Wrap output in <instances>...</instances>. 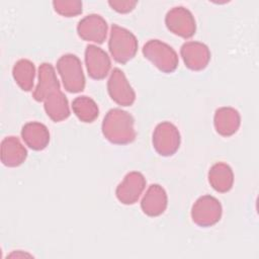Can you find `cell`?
I'll return each instance as SVG.
<instances>
[{
  "instance_id": "cell-1",
  "label": "cell",
  "mask_w": 259,
  "mask_h": 259,
  "mask_svg": "<svg viewBox=\"0 0 259 259\" xmlns=\"http://www.w3.org/2000/svg\"><path fill=\"white\" fill-rule=\"evenodd\" d=\"M32 96L36 101L44 102L47 114L55 122L69 117L70 109L68 100L60 89L59 80L51 64L44 63L39 66L38 83Z\"/></svg>"
},
{
  "instance_id": "cell-2",
  "label": "cell",
  "mask_w": 259,
  "mask_h": 259,
  "mask_svg": "<svg viewBox=\"0 0 259 259\" xmlns=\"http://www.w3.org/2000/svg\"><path fill=\"white\" fill-rule=\"evenodd\" d=\"M104 137L116 145H126L136 139L133 116L119 108L110 109L102 122Z\"/></svg>"
},
{
  "instance_id": "cell-3",
  "label": "cell",
  "mask_w": 259,
  "mask_h": 259,
  "mask_svg": "<svg viewBox=\"0 0 259 259\" xmlns=\"http://www.w3.org/2000/svg\"><path fill=\"white\" fill-rule=\"evenodd\" d=\"M108 48L116 62L125 64L135 57L138 50V40L127 29L117 24H112Z\"/></svg>"
},
{
  "instance_id": "cell-4",
  "label": "cell",
  "mask_w": 259,
  "mask_h": 259,
  "mask_svg": "<svg viewBox=\"0 0 259 259\" xmlns=\"http://www.w3.org/2000/svg\"><path fill=\"white\" fill-rule=\"evenodd\" d=\"M57 69L67 91L77 93L84 89L85 77L78 57L72 54L62 56L58 60Z\"/></svg>"
},
{
  "instance_id": "cell-5",
  "label": "cell",
  "mask_w": 259,
  "mask_h": 259,
  "mask_svg": "<svg viewBox=\"0 0 259 259\" xmlns=\"http://www.w3.org/2000/svg\"><path fill=\"white\" fill-rule=\"evenodd\" d=\"M145 58L150 60L160 71L172 73L178 66L176 52L159 39H151L143 48Z\"/></svg>"
},
{
  "instance_id": "cell-6",
  "label": "cell",
  "mask_w": 259,
  "mask_h": 259,
  "mask_svg": "<svg viewBox=\"0 0 259 259\" xmlns=\"http://www.w3.org/2000/svg\"><path fill=\"white\" fill-rule=\"evenodd\" d=\"M192 221L199 227L207 228L217 224L222 217V205L211 195L199 197L191 209Z\"/></svg>"
},
{
  "instance_id": "cell-7",
  "label": "cell",
  "mask_w": 259,
  "mask_h": 259,
  "mask_svg": "<svg viewBox=\"0 0 259 259\" xmlns=\"http://www.w3.org/2000/svg\"><path fill=\"white\" fill-rule=\"evenodd\" d=\"M180 135L177 127L169 122L159 123L153 134V146L162 156H171L179 148Z\"/></svg>"
},
{
  "instance_id": "cell-8",
  "label": "cell",
  "mask_w": 259,
  "mask_h": 259,
  "mask_svg": "<svg viewBox=\"0 0 259 259\" xmlns=\"http://www.w3.org/2000/svg\"><path fill=\"white\" fill-rule=\"evenodd\" d=\"M166 25L170 31L184 38L191 37L195 32V20L186 8L179 6L168 11L165 18Z\"/></svg>"
},
{
  "instance_id": "cell-9",
  "label": "cell",
  "mask_w": 259,
  "mask_h": 259,
  "mask_svg": "<svg viewBox=\"0 0 259 259\" xmlns=\"http://www.w3.org/2000/svg\"><path fill=\"white\" fill-rule=\"evenodd\" d=\"M107 90L113 101L122 106H130L136 99V93L126 80L123 72L113 69L107 82Z\"/></svg>"
},
{
  "instance_id": "cell-10",
  "label": "cell",
  "mask_w": 259,
  "mask_h": 259,
  "mask_svg": "<svg viewBox=\"0 0 259 259\" xmlns=\"http://www.w3.org/2000/svg\"><path fill=\"white\" fill-rule=\"evenodd\" d=\"M146 180L142 173L133 171L125 175L121 183L118 184L116 188V197L117 199L124 204L135 203L143 190L145 189Z\"/></svg>"
},
{
  "instance_id": "cell-11",
  "label": "cell",
  "mask_w": 259,
  "mask_h": 259,
  "mask_svg": "<svg viewBox=\"0 0 259 259\" xmlns=\"http://www.w3.org/2000/svg\"><path fill=\"white\" fill-rule=\"evenodd\" d=\"M180 53L185 66L193 71L204 69L210 60V52L208 48L204 44L198 41L185 42L181 47Z\"/></svg>"
},
{
  "instance_id": "cell-12",
  "label": "cell",
  "mask_w": 259,
  "mask_h": 259,
  "mask_svg": "<svg viewBox=\"0 0 259 259\" xmlns=\"http://www.w3.org/2000/svg\"><path fill=\"white\" fill-rule=\"evenodd\" d=\"M77 31L85 40L102 44L106 38L107 23L100 15L90 14L79 21Z\"/></svg>"
},
{
  "instance_id": "cell-13",
  "label": "cell",
  "mask_w": 259,
  "mask_h": 259,
  "mask_svg": "<svg viewBox=\"0 0 259 259\" xmlns=\"http://www.w3.org/2000/svg\"><path fill=\"white\" fill-rule=\"evenodd\" d=\"M85 62L89 76L96 80L105 78L111 65L107 54L93 45H89L86 48Z\"/></svg>"
},
{
  "instance_id": "cell-14",
  "label": "cell",
  "mask_w": 259,
  "mask_h": 259,
  "mask_svg": "<svg viewBox=\"0 0 259 259\" xmlns=\"http://www.w3.org/2000/svg\"><path fill=\"white\" fill-rule=\"evenodd\" d=\"M141 206L149 217H157L163 213L167 206V194L164 188L159 184L150 185L142 199Z\"/></svg>"
},
{
  "instance_id": "cell-15",
  "label": "cell",
  "mask_w": 259,
  "mask_h": 259,
  "mask_svg": "<svg viewBox=\"0 0 259 259\" xmlns=\"http://www.w3.org/2000/svg\"><path fill=\"white\" fill-rule=\"evenodd\" d=\"M21 137L24 143L35 151L45 149L50 142V133L47 126L37 121L25 123L21 130Z\"/></svg>"
},
{
  "instance_id": "cell-16",
  "label": "cell",
  "mask_w": 259,
  "mask_h": 259,
  "mask_svg": "<svg viewBox=\"0 0 259 259\" xmlns=\"http://www.w3.org/2000/svg\"><path fill=\"white\" fill-rule=\"evenodd\" d=\"M27 152L20 141L13 136L6 137L1 143V161L7 167H16L24 162Z\"/></svg>"
},
{
  "instance_id": "cell-17",
  "label": "cell",
  "mask_w": 259,
  "mask_h": 259,
  "mask_svg": "<svg viewBox=\"0 0 259 259\" xmlns=\"http://www.w3.org/2000/svg\"><path fill=\"white\" fill-rule=\"evenodd\" d=\"M240 120V114L236 109L232 107H221L214 114V127L220 135L229 137L238 131Z\"/></svg>"
},
{
  "instance_id": "cell-18",
  "label": "cell",
  "mask_w": 259,
  "mask_h": 259,
  "mask_svg": "<svg viewBox=\"0 0 259 259\" xmlns=\"http://www.w3.org/2000/svg\"><path fill=\"white\" fill-rule=\"evenodd\" d=\"M208 181L217 191H229L234 182V175L231 167L222 162L214 164L208 172Z\"/></svg>"
},
{
  "instance_id": "cell-19",
  "label": "cell",
  "mask_w": 259,
  "mask_h": 259,
  "mask_svg": "<svg viewBox=\"0 0 259 259\" xmlns=\"http://www.w3.org/2000/svg\"><path fill=\"white\" fill-rule=\"evenodd\" d=\"M34 65L29 60L21 59L15 63L12 75L17 85L24 91H30L33 87L34 79Z\"/></svg>"
},
{
  "instance_id": "cell-20",
  "label": "cell",
  "mask_w": 259,
  "mask_h": 259,
  "mask_svg": "<svg viewBox=\"0 0 259 259\" xmlns=\"http://www.w3.org/2000/svg\"><path fill=\"white\" fill-rule=\"evenodd\" d=\"M72 108L76 116L84 122H92L98 116V106L87 96H79L73 100Z\"/></svg>"
},
{
  "instance_id": "cell-21",
  "label": "cell",
  "mask_w": 259,
  "mask_h": 259,
  "mask_svg": "<svg viewBox=\"0 0 259 259\" xmlns=\"http://www.w3.org/2000/svg\"><path fill=\"white\" fill-rule=\"evenodd\" d=\"M55 10L61 15L71 17L82 12V2L80 1H54Z\"/></svg>"
},
{
  "instance_id": "cell-22",
  "label": "cell",
  "mask_w": 259,
  "mask_h": 259,
  "mask_svg": "<svg viewBox=\"0 0 259 259\" xmlns=\"http://www.w3.org/2000/svg\"><path fill=\"white\" fill-rule=\"evenodd\" d=\"M108 3L112 7V9L120 13L130 12L137 5L136 1H109Z\"/></svg>"
}]
</instances>
